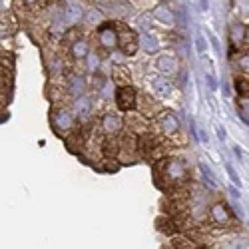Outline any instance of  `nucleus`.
<instances>
[{
	"label": "nucleus",
	"instance_id": "nucleus-1",
	"mask_svg": "<svg viewBox=\"0 0 249 249\" xmlns=\"http://www.w3.org/2000/svg\"><path fill=\"white\" fill-rule=\"evenodd\" d=\"M158 174L163 176L165 183H181L185 178H188V170H185V165L178 160V158H170V160H163L160 163Z\"/></svg>",
	"mask_w": 249,
	"mask_h": 249
},
{
	"label": "nucleus",
	"instance_id": "nucleus-2",
	"mask_svg": "<svg viewBox=\"0 0 249 249\" xmlns=\"http://www.w3.org/2000/svg\"><path fill=\"white\" fill-rule=\"evenodd\" d=\"M136 100H138V92L132 86H120L116 90V106L122 112H130L136 108Z\"/></svg>",
	"mask_w": 249,
	"mask_h": 249
},
{
	"label": "nucleus",
	"instance_id": "nucleus-3",
	"mask_svg": "<svg viewBox=\"0 0 249 249\" xmlns=\"http://www.w3.org/2000/svg\"><path fill=\"white\" fill-rule=\"evenodd\" d=\"M207 217L212 219V223L219 225V227H225V225H230L231 221V212L227 210V205L225 203H213L210 207V213H207Z\"/></svg>",
	"mask_w": 249,
	"mask_h": 249
},
{
	"label": "nucleus",
	"instance_id": "nucleus-4",
	"mask_svg": "<svg viewBox=\"0 0 249 249\" xmlns=\"http://www.w3.org/2000/svg\"><path fill=\"white\" fill-rule=\"evenodd\" d=\"M158 124H160V128L165 136H174L179 132V120L174 112H163L160 118H158Z\"/></svg>",
	"mask_w": 249,
	"mask_h": 249
},
{
	"label": "nucleus",
	"instance_id": "nucleus-5",
	"mask_svg": "<svg viewBox=\"0 0 249 249\" xmlns=\"http://www.w3.org/2000/svg\"><path fill=\"white\" fill-rule=\"evenodd\" d=\"M52 120H54L56 130H60V132H68V130H72V128H74V124H76L74 116H72L68 110H62V108L52 112Z\"/></svg>",
	"mask_w": 249,
	"mask_h": 249
},
{
	"label": "nucleus",
	"instance_id": "nucleus-6",
	"mask_svg": "<svg viewBox=\"0 0 249 249\" xmlns=\"http://www.w3.org/2000/svg\"><path fill=\"white\" fill-rule=\"evenodd\" d=\"M98 34H100V42H102V46L112 48V46L118 44V32L112 28V24H102L100 30H98Z\"/></svg>",
	"mask_w": 249,
	"mask_h": 249
},
{
	"label": "nucleus",
	"instance_id": "nucleus-7",
	"mask_svg": "<svg viewBox=\"0 0 249 249\" xmlns=\"http://www.w3.org/2000/svg\"><path fill=\"white\" fill-rule=\"evenodd\" d=\"M156 66H158V70H160L163 76H168V74H174V72L178 70V62H176V58L170 56V54H161V56L158 58V62H156Z\"/></svg>",
	"mask_w": 249,
	"mask_h": 249
},
{
	"label": "nucleus",
	"instance_id": "nucleus-8",
	"mask_svg": "<svg viewBox=\"0 0 249 249\" xmlns=\"http://www.w3.org/2000/svg\"><path fill=\"white\" fill-rule=\"evenodd\" d=\"M102 128L106 134H118L122 130V118L116 114H106L102 120Z\"/></svg>",
	"mask_w": 249,
	"mask_h": 249
},
{
	"label": "nucleus",
	"instance_id": "nucleus-9",
	"mask_svg": "<svg viewBox=\"0 0 249 249\" xmlns=\"http://www.w3.org/2000/svg\"><path fill=\"white\" fill-rule=\"evenodd\" d=\"M158 230L165 235H174V233H178L179 225L176 223V217H160L158 219Z\"/></svg>",
	"mask_w": 249,
	"mask_h": 249
},
{
	"label": "nucleus",
	"instance_id": "nucleus-10",
	"mask_svg": "<svg viewBox=\"0 0 249 249\" xmlns=\"http://www.w3.org/2000/svg\"><path fill=\"white\" fill-rule=\"evenodd\" d=\"M140 46L146 50L148 54H154V52H158V38L154 36V34H150V32H143L142 36H140Z\"/></svg>",
	"mask_w": 249,
	"mask_h": 249
},
{
	"label": "nucleus",
	"instance_id": "nucleus-11",
	"mask_svg": "<svg viewBox=\"0 0 249 249\" xmlns=\"http://www.w3.org/2000/svg\"><path fill=\"white\" fill-rule=\"evenodd\" d=\"M138 146H140L142 154H154V150L158 146V140H156V136H142Z\"/></svg>",
	"mask_w": 249,
	"mask_h": 249
},
{
	"label": "nucleus",
	"instance_id": "nucleus-12",
	"mask_svg": "<svg viewBox=\"0 0 249 249\" xmlns=\"http://www.w3.org/2000/svg\"><path fill=\"white\" fill-rule=\"evenodd\" d=\"M245 28L247 26H243V24H233L231 26V44H243L245 42Z\"/></svg>",
	"mask_w": 249,
	"mask_h": 249
},
{
	"label": "nucleus",
	"instance_id": "nucleus-13",
	"mask_svg": "<svg viewBox=\"0 0 249 249\" xmlns=\"http://www.w3.org/2000/svg\"><path fill=\"white\" fill-rule=\"evenodd\" d=\"M90 110H92V102H90L86 96H80V98L76 100V112H78L82 118H86Z\"/></svg>",
	"mask_w": 249,
	"mask_h": 249
},
{
	"label": "nucleus",
	"instance_id": "nucleus-14",
	"mask_svg": "<svg viewBox=\"0 0 249 249\" xmlns=\"http://www.w3.org/2000/svg\"><path fill=\"white\" fill-rule=\"evenodd\" d=\"M199 170H201L203 179H205L207 183H210V188H217L219 181H217V178L213 176V172L210 170V165H207V163H199Z\"/></svg>",
	"mask_w": 249,
	"mask_h": 249
},
{
	"label": "nucleus",
	"instance_id": "nucleus-15",
	"mask_svg": "<svg viewBox=\"0 0 249 249\" xmlns=\"http://www.w3.org/2000/svg\"><path fill=\"white\" fill-rule=\"evenodd\" d=\"M154 90L158 94H161V96H168L172 92V86H170V82L165 80V78H156L154 80Z\"/></svg>",
	"mask_w": 249,
	"mask_h": 249
},
{
	"label": "nucleus",
	"instance_id": "nucleus-16",
	"mask_svg": "<svg viewBox=\"0 0 249 249\" xmlns=\"http://www.w3.org/2000/svg\"><path fill=\"white\" fill-rule=\"evenodd\" d=\"M88 52H90L88 42H84V40H78V42H74V46H72V54H74V58H86Z\"/></svg>",
	"mask_w": 249,
	"mask_h": 249
},
{
	"label": "nucleus",
	"instance_id": "nucleus-17",
	"mask_svg": "<svg viewBox=\"0 0 249 249\" xmlns=\"http://www.w3.org/2000/svg\"><path fill=\"white\" fill-rule=\"evenodd\" d=\"M235 90L241 98H249V78H237L235 80Z\"/></svg>",
	"mask_w": 249,
	"mask_h": 249
},
{
	"label": "nucleus",
	"instance_id": "nucleus-18",
	"mask_svg": "<svg viewBox=\"0 0 249 249\" xmlns=\"http://www.w3.org/2000/svg\"><path fill=\"white\" fill-rule=\"evenodd\" d=\"M174 247L176 249H196V243L190 237H178L174 239Z\"/></svg>",
	"mask_w": 249,
	"mask_h": 249
},
{
	"label": "nucleus",
	"instance_id": "nucleus-19",
	"mask_svg": "<svg viewBox=\"0 0 249 249\" xmlns=\"http://www.w3.org/2000/svg\"><path fill=\"white\" fill-rule=\"evenodd\" d=\"M225 170H227V176H230V179L233 181L235 188H241V179H239V176H237V172H235L233 165H231V163H225Z\"/></svg>",
	"mask_w": 249,
	"mask_h": 249
},
{
	"label": "nucleus",
	"instance_id": "nucleus-20",
	"mask_svg": "<svg viewBox=\"0 0 249 249\" xmlns=\"http://www.w3.org/2000/svg\"><path fill=\"white\" fill-rule=\"evenodd\" d=\"M237 66H239V70H241L243 74L249 76V52H247V54H241V56L237 58Z\"/></svg>",
	"mask_w": 249,
	"mask_h": 249
},
{
	"label": "nucleus",
	"instance_id": "nucleus-21",
	"mask_svg": "<svg viewBox=\"0 0 249 249\" xmlns=\"http://www.w3.org/2000/svg\"><path fill=\"white\" fill-rule=\"evenodd\" d=\"M70 88H72V92L82 94V92H84V80H82L80 76H74L72 82H70Z\"/></svg>",
	"mask_w": 249,
	"mask_h": 249
},
{
	"label": "nucleus",
	"instance_id": "nucleus-22",
	"mask_svg": "<svg viewBox=\"0 0 249 249\" xmlns=\"http://www.w3.org/2000/svg\"><path fill=\"white\" fill-rule=\"evenodd\" d=\"M231 210H233V217H237L239 221H243V217H245V213H243V207H241V203H239V199H233L231 203Z\"/></svg>",
	"mask_w": 249,
	"mask_h": 249
},
{
	"label": "nucleus",
	"instance_id": "nucleus-23",
	"mask_svg": "<svg viewBox=\"0 0 249 249\" xmlns=\"http://www.w3.org/2000/svg\"><path fill=\"white\" fill-rule=\"evenodd\" d=\"M235 6H237V10H239L241 18H247V16H249V0H237Z\"/></svg>",
	"mask_w": 249,
	"mask_h": 249
},
{
	"label": "nucleus",
	"instance_id": "nucleus-24",
	"mask_svg": "<svg viewBox=\"0 0 249 249\" xmlns=\"http://www.w3.org/2000/svg\"><path fill=\"white\" fill-rule=\"evenodd\" d=\"M196 48H197V52H199V54L207 50V42H205V38H203L201 34H199V36L196 38Z\"/></svg>",
	"mask_w": 249,
	"mask_h": 249
},
{
	"label": "nucleus",
	"instance_id": "nucleus-25",
	"mask_svg": "<svg viewBox=\"0 0 249 249\" xmlns=\"http://www.w3.org/2000/svg\"><path fill=\"white\" fill-rule=\"evenodd\" d=\"M88 66H90V70H96L98 68V58L92 54V56H88Z\"/></svg>",
	"mask_w": 249,
	"mask_h": 249
},
{
	"label": "nucleus",
	"instance_id": "nucleus-26",
	"mask_svg": "<svg viewBox=\"0 0 249 249\" xmlns=\"http://www.w3.org/2000/svg\"><path fill=\"white\" fill-rule=\"evenodd\" d=\"M207 84H210V90H217V82L213 80L212 74H207Z\"/></svg>",
	"mask_w": 249,
	"mask_h": 249
},
{
	"label": "nucleus",
	"instance_id": "nucleus-27",
	"mask_svg": "<svg viewBox=\"0 0 249 249\" xmlns=\"http://www.w3.org/2000/svg\"><path fill=\"white\" fill-rule=\"evenodd\" d=\"M217 134H219V140H221V142H225V140H227V138H225V130H223L221 126H217Z\"/></svg>",
	"mask_w": 249,
	"mask_h": 249
},
{
	"label": "nucleus",
	"instance_id": "nucleus-28",
	"mask_svg": "<svg viewBox=\"0 0 249 249\" xmlns=\"http://www.w3.org/2000/svg\"><path fill=\"white\" fill-rule=\"evenodd\" d=\"M26 2H28L30 6H36V4H40V2H42V0H26Z\"/></svg>",
	"mask_w": 249,
	"mask_h": 249
},
{
	"label": "nucleus",
	"instance_id": "nucleus-29",
	"mask_svg": "<svg viewBox=\"0 0 249 249\" xmlns=\"http://www.w3.org/2000/svg\"><path fill=\"white\" fill-rule=\"evenodd\" d=\"M245 44H247V46H249V26H247V28H245Z\"/></svg>",
	"mask_w": 249,
	"mask_h": 249
}]
</instances>
